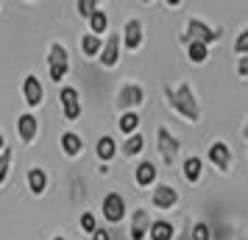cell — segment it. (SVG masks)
<instances>
[{"label":"cell","mask_w":248,"mask_h":240,"mask_svg":"<svg viewBox=\"0 0 248 240\" xmlns=\"http://www.w3.org/2000/svg\"><path fill=\"white\" fill-rule=\"evenodd\" d=\"M17 131H20V137L25 140V143H31L36 134V120L31 117V114H23L20 117V123H17Z\"/></svg>","instance_id":"10"},{"label":"cell","mask_w":248,"mask_h":240,"mask_svg":"<svg viewBox=\"0 0 248 240\" xmlns=\"http://www.w3.org/2000/svg\"><path fill=\"white\" fill-rule=\"evenodd\" d=\"M190 59L192 62H203L206 59V45L203 42H190Z\"/></svg>","instance_id":"23"},{"label":"cell","mask_w":248,"mask_h":240,"mask_svg":"<svg viewBox=\"0 0 248 240\" xmlns=\"http://www.w3.org/2000/svg\"><path fill=\"white\" fill-rule=\"evenodd\" d=\"M140 126V117H137L134 112H128V114H123V120H120V128H123L125 134H131L134 128Z\"/></svg>","instance_id":"22"},{"label":"cell","mask_w":248,"mask_h":240,"mask_svg":"<svg viewBox=\"0 0 248 240\" xmlns=\"http://www.w3.org/2000/svg\"><path fill=\"white\" fill-rule=\"evenodd\" d=\"M123 151L128 154V157H131V154H140V151H142V137H140V134L128 137V143L123 145Z\"/></svg>","instance_id":"24"},{"label":"cell","mask_w":248,"mask_h":240,"mask_svg":"<svg viewBox=\"0 0 248 240\" xmlns=\"http://www.w3.org/2000/svg\"><path fill=\"white\" fill-rule=\"evenodd\" d=\"M240 76H248V56L240 62Z\"/></svg>","instance_id":"32"},{"label":"cell","mask_w":248,"mask_h":240,"mask_svg":"<svg viewBox=\"0 0 248 240\" xmlns=\"http://www.w3.org/2000/svg\"><path fill=\"white\" fill-rule=\"evenodd\" d=\"M125 212V204H123V198L117 193H109L106 195V201H103V215L109 218V221H120Z\"/></svg>","instance_id":"3"},{"label":"cell","mask_w":248,"mask_h":240,"mask_svg":"<svg viewBox=\"0 0 248 240\" xmlns=\"http://www.w3.org/2000/svg\"><path fill=\"white\" fill-rule=\"evenodd\" d=\"M47 62H50V67H67V50H64L62 45H53Z\"/></svg>","instance_id":"16"},{"label":"cell","mask_w":248,"mask_h":240,"mask_svg":"<svg viewBox=\"0 0 248 240\" xmlns=\"http://www.w3.org/2000/svg\"><path fill=\"white\" fill-rule=\"evenodd\" d=\"M220 36H223L220 31H209V28H206L203 23H198V20H190L184 39H195V42H203V45H209V42H217Z\"/></svg>","instance_id":"2"},{"label":"cell","mask_w":248,"mask_h":240,"mask_svg":"<svg viewBox=\"0 0 248 240\" xmlns=\"http://www.w3.org/2000/svg\"><path fill=\"white\" fill-rule=\"evenodd\" d=\"M209 157H212V162L217 165V168H229V148H226L223 143H215L212 145V151H209Z\"/></svg>","instance_id":"11"},{"label":"cell","mask_w":248,"mask_h":240,"mask_svg":"<svg viewBox=\"0 0 248 240\" xmlns=\"http://www.w3.org/2000/svg\"><path fill=\"white\" fill-rule=\"evenodd\" d=\"M95 240H109V232H103V229H95V235H92Z\"/></svg>","instance_id":"31"},{"label":"cell","mask_w":248,"mask_h":240,"mask_svg":"<svg viewBox=\"0 0 248 240\" xmlns=\"http://www.w3.org/2000/svg\"><path fill=\"white\" fill-rule=\"evenodd\" d=\"M81 48H84V53H87V56H92V53H98V50H101V42H98V36H84V39H81Z\"/></svg>","instance_id":"20"},{"label":"cell","mask_w":248,"mask_h":240,"mask_svg":"<svg viewBox=\"0 0 248 240\" xmlns=\"http://www.w3.org/2000/svg\"><path fill=\"white\" fill-rule=\"evenodd\" d=\"M78 9H81V14H95V3H87V0H81Z\"/></svg>","instance_id":"30"},{"label":"cell","mask_w":248,"mask_h":240,"mask_svg":"<svg viewBox=\"0 0 248 240\" xmlns=\"http://www.w3.org/2000/svg\"><path fill=\"white\" fill-rule=\"evenodd\" d=\"M25 101L31 103V106H36V103H42V95H45V92H42V84H39V81L34 79V76H28V79H25Z\"/></svg>","instance_id":"7"},{"label":"cell","mask_w":248,"mask_h":240,"mask_svg":"<svg viewBox=\"0 0 248 240\" xmlns=\"http://www.w3.org/2000/svg\"><path fill=\"white\" fill-rule=\"evenodd\" d=\"M106 25H109V20H106V14H103V12H95V14H92V31H95V34L106 31Z\"/></svg>","instance_id":"25"},{"label":"cell","mask_w":248,"mask_h":240,"mask_svg":"<svg viewBox=\"0 0 248 240\" xmlns=\"http://www.w3.org/2000/svg\"><path fill=\"white\" fill-rule=\"evenodd\" d=\"M98 157L101 160H112L114 157V140L112 137H101V143H98Z\"/></svg>","instance_id":"19"},{"label":"cell","mask_w":248,"mask_h":240,"mask_svg":"<svg viewBox=\"0 0 248 240\" xmlns=\"http://www.w3.org/2000/svg\"><path fill=\"white\" fill-rule=\"evenodd\" d=\"M192 240H209V226L206 224H195L192 226Z\"/></svg>","instance_id":"27"},{"label":"cell","mask_w":248,"mask_h":240,"mask_svg":"<svg viewBox=\"0 0 248 240\" xmlns=\"http://www.w3.org/2000/svg\"><path fill=\"white\" fill-rule=\"evenodd\" d=\"M246 137H248V126H246Z\"/></svg>","instance_id":"34"},{"label":"cell","mask_w":248,"mask_h":240,"mask_svg":"<svg viewBox=\"0 0 248 240\" xmlns=\"http://www.w3.org/2000/svg\"><path fill=\"white\" fill-rule=\"evenodd\" d=\"M56 240H64V238H56Z\"/></svg>","instance_id":"35"},{"label":"cell","mask_w":248,"mask_h":240,"mask_svg":"<svg viewBox=\"0 0 248 240\" xmlns=\"http://www.w3.org/2000/svg\"><path fill=\"white\" fill-rule=\"evenodd\" d=\"M184 176L190 182H198V176H201V160L198 157H190V160L184 162Z\"/></svg>","instance_id":"17"},{"label":"cell","mask_w":248,"mask_h":240,"mask_svg":"<svg viewBox=\"0 0 248 240\" xmlns=\"http://www.w3.org/2000/svg\"><path fill=\"white\" fill-rule=\"evenodd\" d=\"M28 184H31V190H34V193H42V190H45V184H47L45 173L39 171V168H34V171L28 173Z\"/></svg>","instance_id":"18"},{"label":"cell","mask_w":248,"mask_h":240,"mask_svg":"<svg viewBox=\"0 0 248 240\" xmlns=\"http://www.w3.org/2000/svg\"><path fill=\"white\" fill-rule=\"evenodd\" d=\"M168 95L173 98L170 103H173L179 112H184L190 120H198V103L192 101V92H190V87H187V84H184V87L176 92V95H173V92H168Z\"/></svg>","instance_id":"1"},{"label":"cell","mask_w":248,"mask_h":240,"mask_svg":"<svg viewBox=\"0 0 248 240\" xmlns=\"http://www.w3.org/2000/svg\"><path fill=\"white\" fill-rule=\"evenodd\" d=\"M62 145H64L67 154H78L81 151V140L76 137V134H64V137H62Z\"/></svg>","instance_id":"21"},{"label":"cell","mask_w":248,"mask_h":240,"mask_svg":"<svg viewBox=\"0 0 248 240\" xmlns=\"http://www.w3.org/2000/svg\"><path fill=\"white\" fill-rule=\"evenodd\" d=\"M9 162H12V151L6 148L3 154H0V184H3V179H6V173H9Z\"/></svg>","instance_id":"26"},{"label":"cell","mask_w":248,"mask_h":240,"mask_svg":"<svg viewBox=\"0 0 248 240\" xmlns=\"http://www.w3.org/2000/svg\"><path fill=\"white\" fill-rule=\"evenodd\" d=\"M176 198H179V193H176L173 187H168V184H162V187H156V190H154V204L162 207V209L173 207V204H176Z\"/></svg>","instance_id":"6"},{"label":"cell","mask_w":248,"mask_h":240,"mask_svg":"<svg viewBox=\"0 0 248 240\" xmlns=\"http://www.w3.org/2000/svg\"><path fill=\"white\" fill-rule=\"evenodd\" d=\"M62 103H64V114H67V120H76V117L81 114L78 92L73 90V87H64V90H62Z\"/></svg>","instance_id":"4"},{"label":"cell","mask_w":248,"mask_h":240,"mask_svg":"<svg viewBox=\"0 0 248 240\" xmlns=\"http://www.w3.org/2000/svg\"><path fill=\"white\" fill-rule=\"evenodd\" d=\"M117 45H120L117 34H109V42L103 45V56H101V62L106 64V67H112L114 62H117Z\"/></svg>","instance_id":"8"},{"label":"cell","mask_w":248,"mask_h":240,"mask_svg":"<svg viewBox=\"0 0 248 240\" xmlns=\"http://www.w3.org/2000/svg\"><path fill=\"white\" fill-rule=\"evenodd\" d=\"M156 179V168L151 165V162H142L140 168H137V184H151Z\"/></svg>","instance_id":"15"},{"label":"cell","mask_w":248,"mask_h":240,"mask_svg":"<svg viewBox=\"0 0 248 240\" xmlns=\"http://www.w3.org/2000/svg\"><path fill=\"white\" fill-rule=\"evenodd\" d=\"M3 151H6V145H3V137H0V154H3Z\"/></svg>","instance_id":"33"},{"label":"cell","mask_w":248,"mask_h":240,"mask_svg":"<svg viewBox=\"0 0 248 240\" xmlns=\"http://www.w3.org/2000/svg\"><path fill=\"white\" fill-rule=\"evenodd\" d=\"M234 48H237V53H248V31H243V34L237 36Z\"/></svg>","instance_id":"29"},{"label":"cell","mask_w":248,"mask_h":240,"mask_svg":"<svg viewBox=\"0 0 248 240\" xmlns=\"http://www.w3.org/2000/svg\"><path fill=\"white\" fill-rule=\"evenodd\" d=\"M81 229H84V232H92V235H95V218H92L90 212H84V215H81Z\"/></svg>","instance_id":"28"},{"label":"cell","mask_w":248,"mask_h":240,"mask_svg":"<svg viewBox=\"0 0 248 240\" xmlns=\"http://www.w3.org/2000/svg\"><path fill=\"white\" fill-rule=\"evenodd\" d=\"M148 235V215L145 212H134V229H131V240H142Z\"/></svg>","instance_id":"13"},{"label":"cell","mask_w":248,"mask_h":240,"mask_svg":"<svg viewBox=\"0 0 248 240\" xmlns=\"http://www.w3.org/2000/svg\"><path fill=\"white\" fill-rule=\"evenodd\" d=\"M159 151H162L165 162H173L176 151H179V140H173L168 131H165V128H159Z\"/></svg>","instance_id":"5"},{"label":"cell","mask_w":248,"mask_h":240,"mask_svg":"<svg viewBox=\"0 0 248 240\" xmlns=\"http://www.w3.org/2000/svg\"><path fill=\"white\" fill-rule=\"evenodd\" d=\"M154 240H170L173 238V226H170L168 221H156V224H151V232H148Z\"/></svg>","instance_id":"12"},{"label":"cell","mask_w":248,"mask_h":240,"mask_svg":"<svg viewBox=\"0 0 248 240\" xmlns=\"http://www.w3.org/2000/svg\"><path fill=\"white\" fill-rule=\"evenodd\" d=\"M140 42H142V25L137 23V20H131V23L125 25V45L131 48H140Z\"/></svg>","instance_id":"9"},{"label":"cell","mask_w":248,"mask_h":240,"mask_svg":"<svg viewBox=\"0 0 248 240\" xmlns=\"http://www.w3.org/2000/svg\"><path fill=\"white\" fill-rule=\"evenodd\" d=\"M120 103H123V106L142 103V90H140V87H123V92H120Z\"/></svg>","instance_id":"14"}]
</instances>
